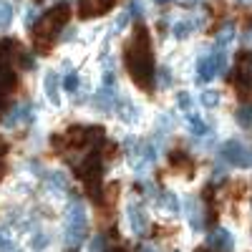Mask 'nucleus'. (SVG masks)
Returning a JSON list of instances; mask_svg holds the SVG:
<instances>
[{"instance_id": "obj_1", "label": "nucleus", "mask_w": 252, "mask_h": 252, "mask_svg": "<svg viewBox=\"0 0 252 252\" xmlns=\"http://www.w3.org/2000/svg\"><path fill=\"white\" fill-rule=\"evenodd\" d=\"M124 63L129 71L136 89L144 94H152L157 83V66H154V53H152V33L146 26L136 23L131 40L124 46Z\"/></svg>"}, {"instance_id": "obj_2", "label": "nucleus", "mask_w": 252, "mask_h": 252, "mask_svg": "<svg viewBox=\"0 0 252 252\" xmlns=\"http://www.w3.org/2000/svg\"><path fill=\"white\" fill-rule=\"evenodd\" d=\"M89 237V217L83 202H71L66 212V229H63V242L68 250H78L83 240Z\"/></svg>"}, {"instance_id": "obj_3", "label": "nucleus", "mask_w": 252, "mask_h": 252, "mask_svg": "<svg viewBox=\"0 0 252 252\" xmlns=\"http://www.w3.org/2000/svg\"><path fill=\"white\" fill-rule=\"evenodd\" d=\"M220 157H222L227 164L240 166V169H250V166H252V152L247 149L242 141H237V139L224 141L222 149H220Z\"/></svg>"}, {"instance_id": "obj_4", "label": "nucleus", "mask_w": 252, "mask_h": 252, "mask_svg": "<svg viewBox=\"0 0 252 252\" xmlns=\"http://www.w3.org/2000/svg\"><path fill=\"white\" fill-rule=\"evenodd\" d=\"M224 66H227V58H224V53L217 48L215 56H204V58L197 61V81H199V83H209L215 76L224 73Z\"/></svg>"}, {"instance_id": "obj_5", "label": "nucleus", "mask_w": 252, "mask_h": 252, "mask_svg": "<svg viewBox=\"0 0 252 252\" xmlns=\"http://www.w3.org/2000/svg\"><path fill=\"white\" fill-rule=\"evenodd\" d=\"M126 215H129V227L136 237H144L149 232V215H146V209L139 202H131L129 209H126Z\"/></svg>"}, {"instance_id": "obj_6", "label": "nucleus", "mask_w": 252, "mask_h": 252, "mask_svg": "<svg viewBox=\"0 0 252 252\" xmlns=\"http://www.w3.org/2000/svg\"><path fill=\"white\" fill-rule=\"evenodd\" d=\"M207 247L212 250V252H232V250H235V237H232V232H229V229L217 227V229H212V232H209Z\"/></svg>"}, {"instance_id": "obj_7", "label": "nucleus", "mask_w": 252, "mask_h": 252, "mask_svg": "<svg viewBox=\"0 0 252 252\" xmlns=\"http://www.w3.org/2000/svg\"><path fill=\"white\" fill-rule=\"evenodd\" d=\"M114 8V0H81L78 3V15L81 18H101Z\"/></svg>"}, {"instance_id": "obj_8", "label": "nucleus", "mask_w": 252, "mask_h": 252, "mask_svg": "<svg viewBox=\"0 0 252 252\" xmlns=\"http://www.w3.org/2000/svg\"><path fill=\"white\" fill-rule=\"evenodd\" d=\"M43 94L51 101V106H56V109L61 106V78H58L56 71H46V76H43Z\"/></svg>"}, {"instance_id": "obj_9", "label": "nucleus", "mask_w": 252, "mask_h": 252, "mask_svg": "<svg viewBox=\"0 0 252 252\" xmlns=\"http://www.w3.org/2000/svg\"><path fill=\"white\" fill-rule=\"evenodd\" d=\"M71 15H73V8H71V3H56L48 13H46V18L51 20V23L61 31L63 26H66L68 23V20H71Z\"/></svg>"}, {"instance_id": "obj_10", "label": "nucleus", "mask_w": 252, "mask_h": 252, "mask_svg": "<svg viewBox=\"0 0 252 252\" xmlns=\"http://www.w3.org/2000/svg\"><path fill=\"white\" fill-rule=\"evenodd\" d=\"M18 86V76L10 68V63H0V98H5L8 94H13Z\"/></svg>"}, {"instance_id": "obj_11", "label": "nucleus", "mask_w": 252, "mask_h": 252, "mask_svg": "<svg viewBox=\"0 0 252 252\" xmlns=\"http://www.w3.org/2000/svg\"><path fill=\"white\" fill-rule=\"evenodd\" d=\"M187 215H189V224H192L194 232H202L207 220H204V209H202V204H199L194 197H189V199H187Z\"/></svg>"}, {"instance_id": "obj_12", "label": "nucleus", "mask_w": 252, "mask_h": 252, "mask_svg": "<svg viewBox=\"0 0 252 252\" xmlns=\"http://www.w3.org/2000/svg\"><path fill=\"white\" fill-rule=\"evenodd\" d=\"M169 164L174 166L177 172H184L187 177H192V166H194V161H192V157H189L187 152L174 149V152L169 154Z\"/></svg>"}, {"instance_id": "obj_13", "label": "nucleus", "mask_w": 252, "mask_h": 252, "mask_svg": "<svg viewBox=\"0 0 252 252\" xmlns=\"http://www.w3.org/2000/svg\"><path fill=\"white\" fill-rule=\"evenodd\" d=\"M23 121H31V106H13L3 124H5V129H15Z\"/></svg>"}, {"instance_id": "obj_14", "label": "nucleus", "mask_w": 252, "mask_h": 252, "mask_svg": "<svg viewBox=\"0 0 252 252\" xmlns=\"http://www.w3.org/2000/svg\"><path fill=\"white\" fill-rule=\"evenodd\" d=\"M114 111H116V116H119L124 124H136V121H139V116H141V114H139V109L134 106L131 101H126V98H124L121 103H116V109H114Z\"/></svg>"}, {"instance_id": "obj_15", "label": "nucleus", "mask_w": 252, "mask_h": 252, "mask_svg": "<svg viewBox=\"0 0 252 252\" xmlns=\"http://www.w3.org/2000/svg\"><path fill=\"white\" fill-rule=\"evenodd\" d=\"M46 187L56 194H63V192H68V179H66L63 172H48L46 174Z\"/></svg>"}, {"instance_id": "obj_16", "label": "nucleus", "mask_w": 252, "mask_h": 252, "mask_svg": "<svg viewBox=\"0 0 252 252\" xmlns=\"http://www.w3.org/2000/svg\"><path fill=\"white\" fill-rule=\"evenodd\" d=\"M159 204H161L169 215H179V209H182V202H179V197H177L174 192H161V194H159Z\"/></svg>"}, {"instance_id": "obj_17", "label": "nucleus", "mask_w": 252, "mask_h": 252, "mask_svg": "<svg viewBox=\"0 0 252 252\" xmlns=\"http://www.w3.org/2000/svg\"><path fill=\"white\" fill-rule=\"evenodd\" d=\"M192 31H194V20H177L174 28H172V35L177 40H184V38L192 35Z\"/></svg>"}, {"instance_id": "obj_18", "label": "nucleus", "mask_w": 252, "mask_h": 252, "mask_svg": "<svg viewBox=\"0 0 252 252\" xmlns=\"http://www.w3.org/2000/svg\"><path fill=\"white\" fill-rule=\"evenodd\" d=\"M220 91H215V89H207V91H202V96H199V103L204 109H217L220 106Z\"/></svg>"}, {"instance_id": "obj_19", "label": "nucleus", "mask_w": 252, "mask_h": 252, "mask_svg": "<svg viewBox=\"0 0 252 252\" xmlns=\"http://www.w3.org/2000/svg\"><path fill=\"white\" fill-rule=\"evenodd\" d=\"M13 23V5L10 0H0V31H5Z\"/></svg>"}, {"instance_id": "obj_20", "label": "nucleus", "mask_w": 252, "mask_h": 252, "mask_svg": "<svg viewBox=\"0 0 252 252\" xmlns=\"http://www.w3.org/2000/svg\"><path fill=\"white\" fill-rule=\"evenodd\" d=\"M48 245H51V235H48V232H35V235L31 237V250H33V252H43Z\"/></svg>"}, {"instance_id": "obj_21", "label": "nucleus", "mask_w": 252, "mask_h": 252, "mask_svg": "<svg viewBox=\"0 0 252 252\" xmlns=\"http://www.w3.org/2000/svg\"><path fill=\"white\" fill-rule=\"evenodd\" d=\"M189 131H192L194 136H204V134H209V126L199 116H189Z\"/></svg>"}, {"instance_id": "obj_22", "label": "nucleus", "mask_w": 252, "mask_h": 252, "mask_svg": "<svg viewBox=\"0 0 252 252\" xmlns=\"http://www.w3.org/2000/svg\"><path fill=\"white\" fill-rule=\"evenodd\" d=\"M232 38H235V26H229V23H227V26H224L220 33H217V40H215V43H217V48L222 51V48H224V46H227Z\"/></svg>"}, {"instance_id": "obj_23", "label": "nucleus", "mask_w": 252, "mask_h": 252, "mask_svg": "<svg viewBox=\"0 0 252 252\" xmlns=\"http://www.w3.org/2000/svg\"><path fill=\"white\" fill-rule=\"evenodd\" d=\"M116 154H119V146H116L114 141H106V144L101 146V161H103V164L114 161V159H116Z\"/></svg>"}, {"instance_id": "obj_24", "label": "nucleus", "mask_w": 252, "mask_h": 252, "mask_svg": "<svg viewBox=\"0 0 252 252\" xmlns=\"http://www.w3.org/2000/svg\"><path fill=\"white\" fill-rule=\"evenodd\" d=\"M157 86L159 89H169L172 86V71L166 66H159L157 68Z\"/></svg>"}, {"instance_id": "obj_25", "label": "nucleus", "mask_w": 252, "mask_h": 252, "mask_svg": "<svg viewBox=\"0 0 252 252\" xmlns=\"http://www.w3.org/2000/svg\"><path fill=\"white\" fill-rule=\"evenodd\" d=\"M63 89H66L68 94H76V91L81 89V78H78L76 71H68V76L63 78Z\"/></svg>"}, {"instance_id": "obj_26", "label": "nucleus", "mask_w": 252, "mask_h": 252, "mask_svg": "<svg viewBox=\"0 0 252 252\" xmlns=\"http://www.w3.org/2000/svg\"><path fill=\"white\" fill-rule=\"evenodd\" d=\"M235 119H237L240 126H250L252 124V106H240L237 114H235Z\"/></svg>"}, {"instance_id": "obj_27", "label": "nucleus", "mask_w": 252, "mask_h": 252, "mask_svg": "<svg viewBox=\"0 0 252 252\" xmlns=\"http://www.w3.org/2000/svg\"><path fill=\"white\" fill-rule=\"evenodd\" d=\"M177 106H179L182 111H189V109H192V96H189L187 91H179V94H177Z\"/></svg>"}, {"instance_id": "obj_28", "label": "nucleus", "mask_w": 252, "mask_h": 252, "mask_svg": "<svg viewBox=\"0 0 252 252\" xmlns=\"http://www.w3.org/2000/svg\"><path fill=\"white\" fill-rule=\"evenodd\" d=\"M129 15H131L134 20H141V18H144V0H131Z\"/></svg>"}, {"instance_id": "obj_29", "label": "nucleus", "mask_w": 252, "mask_h": 252, "mask_svg": "<svg viewBox=\"0 0 252 252\" xmlns=\"http://www.w3.org/2000/svg\"><path fill=\"white\" fill-rule=\"evenodd\" d=\"M131 20V15L129 13H119V18H116V23H114V31L119 33V31H124L126 28V23Z\"/></svg>"}, {"instance_id": "obj_30", "label": "nucleus", "mask_w": 252, "mask_h": 252, "mask_svg": "<svg viewBox=\"0 0 252 252\" xmlns=\"http://www.w3.org/2000/svg\"><path fill=\"white\" fill-rule=\"evenodd\" d=\"M103 247H106V240H103V235H96L91 240V252H106Z\"/></svg>"}, {"instance_id": "obj_31", "label": "nucleus", "mask_w": 252, "mask_h": 252, "mask_svg": "<svg viewBox=\"0 0 252 252\" xmlns=\"http://www.w3.org/2000/svg\"><path fill=\"white\" fill-rule=\"evenodd\" d=\"M20 63H23V68H26V71H31V68L35 66L33 56H28V53H23V56H20Z\"/></svg>"}, {"instance_id": "obj_32", "label": "nucleus", "mask_w": 252, "mask_h": 252, "mask_svg": "<svg viewBox=\"0 0 252 252\" xmlns=\"http://www.w3.org/2000/svg\"><path fill=\"white\" fill-rule=\"evenodd\" d=\"M5 154H8V141H5L3 136H0V159H3Z\"/></svg>"}, {"instance_id": "obj_33", "label": "nucleus", "mask_w": 252, "mask_h": 252, "mask_svg": "<svg viewBox=\"0 0 252 252\" xmlns=\"http://www.w3.org/2000/svg\"><path fill=\"white\" fill-rule=\"evenodd\" d=\"M5 177V164H3V159H0V179Z\"/></svg>"}, {"instance_id": "obj_34", "label": "nucleus", "mask_w": 252, "mask_h": 252, "mask_svg": "<svg viewBox=\"0 0 252 252\" xmlns=\"http://www.w3.org/2000/svg\"><path fill=\"white\" fill-rule=\"evenodd\" d=\"M139 252H157V250H154V247H141Z\"/></svg>"}, {"instance_id": "obj_35", "label": "nucleus", "mask_w": 252, "mask_h": 252, "mask_svg": "<svg viewBox=\"0 0 252 252\" xmlns=\"http://www.w3.org/2000/svg\"><path fill=\"white\" fill-rule=\"evenodd\" d=\"M106 252H126L124 247H114V250H106Z\"/></svg>"}, {"instance_id": "obj_36", "label": "nucleus", "mask_w": 252, "mask_h": 252, "mask_svg": "<svg viewBox=\"0 0 252 252\" xmlns=\"http://www.w3.org/2000/svg\"><path fill=\"white\" fill-rule=\"evenodd\" d=\"M154 3H157V5H164V3H169V0H154Z\"/></svg>"}, {"instance_id": "obj_37", "label": "nucleus", "mask_w": 252, "mask_h": 252, "mask_svg": "<svg viewBox=\"0 0 252 252\" xmlns=\"http://www.w3.org/2000/svg\"><path fill=\"white\" fill-rule=\"evenodd\" d=\"M197 252H212V250H209V247H202V250H197Z\"/></svg>"}, {"instance_id": "obj_38", "label": "nucleus", "mask_w": 252, "mask_h": 252, "mask_svg": "<svg viewBox=\"0 0 252 252\" xmlns=\"http://www.w3.org/2000/svg\"><path fill=\"white\" fill-rule=\"evenodd\" d=\"M240 3H245V0H240Z\"/></svg>"}]
</instances>
